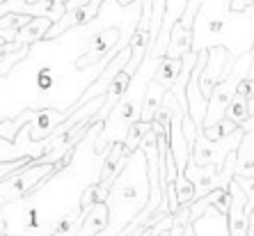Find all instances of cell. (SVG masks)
<instances>
[{
  "label": "cell",
  "mask_w": 254,
  "mask_h": 236,
  "mask_svg": "<svg viewBox=\"0 0 254 236\" xmlns=\"http://www.w3.org/2000/svg\"><path fill=\"white\" fill-rule=\"evenodd\" d=\"M195 236H229V218L215 207H208L204 216L192 220Z\"/></svg>",
  "instance_id": "8992f818"
},
{
  "label": "cell",
  "mask_w": 254,
  "mask_h": 236,
  "mask_svg": "<svg viewBox=\"0 0 254 236\" xmlns=\"http://www.w3.org/2000/svg\"><path fill=\"white\" fill-rule=\"evenodd\" d=\"M188 51H192V28H186L181 21L174 23L167 44V58H184Z\"/></svg>",
  "instance_id": "9c48e42d"
},
{
  "label": "cell",
  "mask_w": 254,
  "mask_h": 236,
  "mask_svg": "<svg viewBox=\"0 0 254 236\" xmlns=\"http://www.w3.org/2000/svg\"><path fill=\"white\" fill-rule=\"evenodd\" d=\"M220 167L222 165H215V163H211V165H197L192 158L188 160V165H186V177L195 183L197 197H204V195H208L211 190L222 188Z\"/></svg>",
  "instance_id": "5b68a950"
},
{
  "label": "cell",
  "mask_w": 254,
  "mask_h": 236,
  "mask_svg": "<svg viewBox=\"0 0 254 236\" xmlns=\"http://www.w3.org/2000/svg\"><path fill=\"white\" fill-rule=\"evenodd\" d=\"M174 183H177V195H179L181 207H186V204H192V202L197 200L195 183L186 177V172H179V177H177V181H174Z\"/></svg>",
  "instance_id": "5bb4252c"
},
{
  "label": "cell",
  "mask_w": 254,
  "mask_h": 236,
  "mask_svg": "<svg viewBox=\"0 0 254 236\" xmlns=\"http://www.w3.org/2000/svg\"><path fill=\"white\" fill-rule=\"evenodd\" d=\"M252 2L254 0H234V2H231V9H234V12H243V9H248Z\"/></svg>",
  "instance_id": "e0dca14e"
},
{
  "label": "cell",
  "mask_w": 254,
  "mask_h": 236,
  "mask_svg": "<svg viewBox=\"0 0 254 236\" xmlns=\"http://www.w3.org/2000/svg\"><path fill=\"white\" fill-rule=\"evenodd\" d=\"M167 92H170V89H167L165 85L151 78L149 85H147V89H144V101H142L140 119H144V122H154L156 115H158V110L163 108V101H165Z\"/></svg>",
  "instance_id": "52a82bcc"
},
{
  "label": "cell",
  "mask_w": 254,
  "mask_h": 236,
  "mask_svg": "<svg viewBox=\"0 0 254 236\" xmlns=\"http://www.w3.org/2000/svg\"><path fill=\"white\" fill-rule=\"evenodd\" d=\"M231 209H229V236H250V213H248V195L238 186V181L229 183Z\"/></svg>",
  "instance_id": "277c9868"
},
{
  "label": "cell",
  "mask_w": 254,
  "mask_h": 236,
  "mask_svg": "<svg viewBox=\"0 0 254 236\" xmlns=\"http://www.w3.org/2000/svg\"><path fill=\"white\" fill-rule=\"evenodd\" d=\"M151 129H154V122H144V119H135V122L128 126V133H126L124 142H126V147H128L130 154L140 147V142L144 140V136H147Z\"/></svg>",
  "instance_id": "7c38bea8"
},
{
  "label": "cell",
  "mask_w": 254,
  "mask_h": 236,
  "mask_svg": "<svg viewBox=\"0 0 254 236\" xmlns=\"http://www.w3.org/2000/svg\"><path fill=\"white\" fill-rule=\"evenodd\" d=\"M248 76H254V48H252V62H250V71Z\"/></svg>",
  "instance_id": "ffe728a7"
},
{
  "label": "cell",
  "mask_w": 254,
  "mask_h": 236,
  "mask_svg": "<svg viewBox=\"0 0 254 236\" xmlns=\"http://www.w3.org/2000/svg\"><path fill=\"white\" fill-rule=\"evenodd\" d=\"M243 136H245V131L236 129L231 136L222 138V140H211V138L204 136V129L199 126V131H197V140H195V145H192V156H190V158L195 160L197 165H211V163L222 165V163L227 160V156L238 149Z\"/></svg>",
  "instance_id": "7a4b0ae2"
},
{
  "label": "cell",
  "mask_w": 254,
  "mask_h": 236,
  "mask_svg": "<svg viewBox=\"0 0 254 236\" xmlns=\"http://www.w3.org/2000/svg\"><path fill=\"white\" fill-rule=\"evenodd\" d=\"M241 129H243V131H252V129H254V115H250V117L243 122Z\"/></svg>",
  "instance_id": "d6986e66"
},
{
  "label": "cell",
  "mask_w": 254,
  "mask_h": 236,
  "mask_svg": "<svg viewBox=\"0 0 254 236\" xmlns=\"http://www.w3.org/2000/svg\"><path fill=\"white\" fill-rule=\"evenodd\" d=\"M87 2H89V0H66L64 7H66V12H71V9H78V7L87 5Z\"/></svg>",
  "instance_id": "ac0fdd59"
},
{
  "label": "cell",
  "mask_w": 254,
  "mask_h": 236,
  "mask_svg": "<svg viewBox=\"0 0 254 236\" xmlns=\"http://www.w3.org/2000/svg\"><path fill=\"white\" fill-rule=\"evenodd\" d=\"M199 5H201V0H188V5H186V14H184V18H181V23H184L186 28H192L195 16H197V12H199Z\"/></svg>",
  "instance_id": "2e32d148"
},
{
  "label": "cell",
  "mask_w": 254,
  "mask_h": 236,
  "mask_svg": "<svg viewBox=\"0 0 254 236\" xmlns=\"http://www.w3.org/2000/svg\"><path fill=\"white\" fill-rule=\"evenodd\" d=\"M236 177H254V129L245 131L236 149Z\"/></svg>",
  "instance_id": "ba28073f"
},
{
  "label": "cell",
  "mask_w": 254,
  "mask_h": 236,
  "mask_svg": "<svg viewBox=\"0 0 254 236\" xmlns=\"http://www.w3.org/2000/svg\"><path fill=\"white\" fill-rule=\"evenodd\" d=\"M201 129H204V136L211 138V140H222V138L231 136V133H234L236 129H241V126H238L236 122H231L229 117H225V119H220L218 124L201 126Z\"/></svg>",
  "instance_id": "4fadbf2b"
},
{
  "label": "cell",
  "mask_w": 254,
  "mask_h": 236,
  "mask_svg": "<svg viewBox=\"0 0 254 236\" xmlns=\"http://www.w3.org/2000/svg\"><path fill=\"white\" fill-rule=\"evenodd\" d=\"M64 2H66V0H64Z\"/></svg>",
  "instance_id": "603a6c76"
},
{
  "label": "cell",
  "mask_w": 254,
  "mask_h": 236,
  "mask_svg": "<svg viewBox=\"0 0 254 236\" xmlns=\"http://www.w3.org/2000/svg\"><path fill=\"white\" fill-rule=\"evenodd\" d=\"M181 67H184V60L181 58H167V55H163V58H160V65L156 67L154 80L163 83L170 89L172 85L177 83V78L181 76Z\"/></svg>",
  "instance_id": "30bf717a"
},
{
  "label": "cell",
  "mask_w": 254,
  "mask_h": 236,
  "mask_svg": "<svg viewBox=\"0 0 254 236\" xmlns=\"http://www.w3.org/2000/svg\"><path fill=\"white\" fill-rule=\"evenodd\" d=\"M248 103H250V115H254V94L248 99Z\"/></svg>",
  "instance_id": "44dd1931"
},
{
  "label": "cell",
  "mask_w": 254,
  "mask_h": 236,
  "mask_svg": "<svg viewBox=\"0 0 254 236\" xmlns=\"http://www.w3.org/2000/svg\"><path fill=\"white\" fill-rule=\"evenodd\" d=\"M238 181V186H241L243 190H245V195H248V213L254 211V177H234Z\"/></svg>",
  "instance_id": "9a60e30c"
},
{
  "label": "cell",
  "mask_w": 254,
  "mask_h": 236,
  "mask_svg": "<svg viewBox=\"0 0 254 236\" xmlns=\"http://www.w3.org/2000/svg\"><path fill=\"white\" fill-rule=\"evenodd\" d=\"M140 236H151V230H144V232H142Z\"/></svg>",
  "instance_id": "7402d4cb"
},
{
  "label": "cell",
  "mask_w": 254,
  "mask_h": 236,
  "mask_svg": "<svg viewBox=\"0 0 254 236\" xmlns=\"http://www.w3.org/2000/svg\"><path fill=\"white\" fill-rule=\"evenodd\" d=\"M234 0H201L192 23V51H206L211 46L229 48L231 60L254 48V2L243 9H231Z\"/></svg>",
  "instance_id": "6da1fadb"
},
{
  "label": "cell",
  "mask_w": 254,
  "mask_h": 236,
  "mask_svg": "<svg viewBox=\"0 0 254 236\" xmlns=\"http://www.w3.org/2000/svg\"><path fill=\"white\" fill-rule=\"evenodd\" d=\"M206 51H208V62L204 67V71H201L199 85H201V92L211 99L213 87L227 76V62L231 60V53H229V48H225V46H211Z\"/></svg>",
  "instance_id": "3957f363"
},
{
  "label": "cell",
  "mask_w": 254,
  "mask_h": 236,
  "mask_svg": "<svg viewBox=\"0 0 254 236\" xmlns=\"http://www.w3.org/2000/svg\"><path fill=\"white\" fill-rule=\"evenodd\" d=\"M250 96L243 94V92H236L234 94V99L229 101V106H227V115L225 117H229L231 122H236L238 126L245 122V119L250 117V103H248Z\"/></svg>",
  "instance_id": "8fae6325"
}]
</instances>
